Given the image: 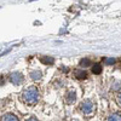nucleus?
<instances>
[{
    "instance_id": "4",
    "label": "nucleus",
    "mask_w": 121,
    "mask_h": 121,
    "mask_svg": "<svg viewBox=\"0 0 121 121\" xmlns=\"http://www.w3.org/2000/svg\"><path fill=\"white\" fill-rule=\"evenodd\" d=\"M65 99H67V102H68L69 104L74 103V102H75V99H76V92H75V91H70V92H68Z\"/></svg>"
},
{
    "instance_id": "15",
    "label": "nucleus",
    "mask_w": 121,
    "mask_h": 121,
    "mask_svg": "<svg viewBox=\"0 0 121 121\" xmlns=\"http://www.w3.org/2000/svg\"><path fill=\"white\" fill-rule=\"evenodd\" d=\"M26 121H38V120H36L35 117H29V119H28V120H26Z\"/></svg>"
},
{
    "instance_id": "11",
    "label": "nucleus",
    "mask_w": 121,
    "mask_h": 121,
    "mask_svg": "<svg viewBox=\"0 0 121 121\" xmlns=\"http://www.w3.org/2000/svg\"><path fill=\"white\" fill-rule=\"evenodd\" d=\"M30 76H32L33 80H40L41 79V72H32V74H30Z\"/></svg>"
},
{
    "instance_id": "1",
    "label": "nucleus",
    "mask_w": 121,
    "mask_h": 121,
    "mask_svg": "<svg viewBox=\"0 0 121 121\" xmlns=\"http://www.w3.org/2000/svg\"><path fill=\"white\" fill-rule=\"evenodd\" d=\"M22 97L28 105H34L39 100V90L35 86H30L23 92Z\"/></svg>"
},
{
    "instance_id": "5",
    "label": "nucleus",
    "mask_w": 121,
    "mask_h": 121,
    "mask_svg": "<svg viewBox=\"0 0 121 121\" xmlns=\"http://www.w3.org/2000/svg\"><path fill=\"white\" fill-rule=\"evenodd\" d=\"M74 75H75L76 79H80V80H84V79L87 78V73L85 72V70H75Z\"/></svg>"
},
{
    "instance_id": "10",
    "label": "nucleus",
    "mask_w": 121,
    "mask_h": 121,
    "mask_svg": "<svg viewBox=\"0 0 121 121\" xmlns=\"http://www.w3.org/2000/svg\"><path fill=\"white\" fill-rule=\"evenodd\" d=\"M92 73L93 74H100V73H102V65H100V64H93Z\"/></svg>"
},
{
    "instance_id": "7",
    "label": "nucleus",
    "mask_w": 121,
    "mask_h": 121,
    "mask_svg": "<svg viewBox=\"0 0 121 121\" xmlns=\"http://www.w3.org/2000/svg\"><path fill=\"white\" fill-rule=\"evenodd\" d=\"M3 121H18V119L13 114H5L3 116Z\"/></svg>"
},
{
    "instance_id": "2",
    "label": "nucleus",
    "mask_w": 121,
    "mask_h": 121,
    "mask_svg": "<svg viewBox=\"0 0 121 121\" xmlns=\"http://www.w3.org/2000/svg\"><path fill=\"white\" fill-rule=\"evenodd\" d=\"M80 109H81V112L86 115H91L93 113V110H95V104L92 100H90V99H86L84 100V102L81 103V105H80Z\"/></svg>"
},
{
    "instance_id": "6",
    "label": "nucleus",
    "mask_w": 121,
    "mask_h": 121,
    "mask_svg": "<svg viewBox=\"0 0 121 121\" xmlns=\"http://www.w3.org/2000/svg\"><path fill=\"white\" fill-rule=\"evenodd\" d=\"M40 60L44 63V64H46V65H52L53 63H55V58H52V57H41L40 58Z\"/></svg>"
},
{
    "instance_id": "13",
    "label": "nucleus",
    "mask_w": 121,
    "mask_h": 121,
    "mask_svg": "<svg viewBox=\"0 0 121 121\" xmlns=\"http://www.w3.org/2000/svg\"><path fill=\"white\" fill-rule=\"evenodd\" d=\"M120 88H121L120 82H114V84H113V86H112V90H113V91H119Z\"/></svg>"
},
{
    "instance_id": "14",
    "label": "nucleus",
    "mask_w": 121,
    "mask_h": 121,
    "mask_svg": "<svg viewBox=\"0 0 121 121\" xmlns=\"http://www.w3.org/2000/svg\"><path fill=\"white\" fill-rule=\"evenodd\" d=\"M116 99H117V103H119V104L121 105V93H120V95L117 96V98H116Z\"/></svg>"
},
{
    "instance_id": "12",
    "label": "nucleus",
    "mask_w": 121,
    "mask_h": 121,
    "mask_svg": "<svg viewBox=\"0 0 121 121\" xmlns=\"http://www.w3.org/2000/svg\"><path fill=\"white\" fill-rule=\"evenodd\" d=\"M116 62V59L114 58V57H112V58H104V63L107 64V65H112V64H114Z\"/></svg>"
},
{
    "instance_id": "3",
    "label": "nucleus",
    "mask_w": 121,
    "mask_h": 121,
    "mask_svg": "<svg viewBox=\"0 0 121 121\" xmlns=\"http://www.w3.org/2000/svg\"><path fill=\"white\" fill-rule=\"evenodd\" d=\"M9 79L13 85H21L23 82V75H21L19 73H12Z\"/></svg>"
},
{
    "instance_id": "9",
    "label": "nucleus",
    "mask_w": 121,
    "mask_h": 121,
    "mask_svg": "<svg viewBox=\"0 0 121 121\" xmlns=\"http://www.w3.org/2000/svg\"><path fill=\"white\" fill-rule=\"evenodd\" d=\"M108 121H121V115L119 113L112 114V115L108 117Z\"/></svg>"
},
{
    "instance_id": "8",
    "label": "nucleus",
    "mask_w": 121,
    "mask_h": 121,
    "mask_svg": "<svg viewBox=\"0 0 121 121\" xmlns=\"http://www.w3.org/2000/svg\"><path fill=\"white\" fill-rule=\"evenodd\" d=\"M90 65H92V62H91V59L88 58H84L80 60V67L81 68H86V67H90Z\"/></svg>"
}]
</instances>
